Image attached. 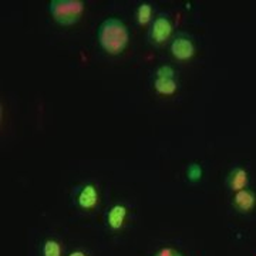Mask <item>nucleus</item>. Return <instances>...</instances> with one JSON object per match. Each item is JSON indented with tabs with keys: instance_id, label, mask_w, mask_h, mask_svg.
Returning <instances> with one entry per match:
<instances>
[{
	"instance_id": "f8f14e48",
	"label": "nucleus",
	"mask_w": 256,
	"mask_h": 256,
	"mask_svg": "<svg viewBox=\"0 0 256 256\" xmlns=\"http://www.w3.org/2000/svg\"><path fill=\"white\" fill-rule=\"evenodd\" d=\"M202 175H204V170H202L201 164L192 162V164L188 165V168H186V178H188L191 182H198V181H201Z\"/></svg>"
},
{
	"instance_id": "7ed1b4c3",
	"label": "nucleus",
	"mask_w": 256,
	"mask_h": 256,
	"mask_svg": "<svg viewBox=\"0 0 256 256\" xmlns=\"http://www.w3.org/2000/svg\"><path fill=\"white\" fill-rule=\"evenodd\" d=\"M172 34V23L170 18L164 14V13H160L151 28H150V32H148V38L152 44H162L165 43L170 37Z\"/></svg>"
},
{
	"instance_id": "20e7f679",
	"label": "nucleus",
	"mask_w": 256,
	"mask_h": 256,
	"mask_svg": "<svg viewBox=\"0 0 256 256\" xmlns=\"http://www.w3.org/2000/svg\"><path fill=\"white\" fill-rule=\"evenodd\" d=\"M171 54L180 62L190 60L195 54V44L192 38L186 34H176L171 43Z\"/></svg>"
},
{
	"instance_id": "423d86ee",
	"label": "nucleus",
	"mask_w": 256,
	"mask_h": 256,
	"mask_svg": "<svg viewBox=\"0 0 256 256\" xmlns=\"http://www.w3.org/2000/svg\"><path fill=\"white\" fill-rule=\"evenodd\" d=\"M232 205L239 214H250L256 206V194L249 188L240 190L234 195Z\"/></svg>"
},
{
	"instance_id": "ddd939ff",
	"label": "nucleus",
	"mask_w": 256,
	"mask_h": 256,
	"mask_svg": "<svg viewBox=\"0 0 256 256\" xmlns=\"http://www.w3.org/2000/svg\"><path fill=\"white\" fill-rule=\"evenodd\" d=\"M156 76L161 77V78H174L175 72L171 66H161V67L156 68Z\"/></svg>"
},
{
	"instance_id": "9d476101",
	"label": "nucleus",
	"mask_w": 256,
	"mask_h": 256,
	"mask_svg": "<svg viewBox=\"0 0 256 256\" xmlns=\"http://www.w3.org/2000/svg\"><path fill=\"white\" fill-rule=\"evenodd\" d=\"M137 22L138 24L141 26H146L151 22V18H152V8L150 3H141L137 8Z\"/></svg>"
},
{
	"instance_id": "f03ea898",
	"label": "nucleus",
	"mask_w": 256,
	"mask_h": 256,
	"mask_svg": "<svg viewBox=\"0 0 256 256\" xmlns=\"http://www.w3.org/2000/svg\"><path fill=\"white\" fill-rule=\"evenodd\" d=\"M48 12L56 22L62 26H72L77 23L84 12L82 0H52Z\"/></svg>"
},
{
	"instance_id": "39448f33",
	"label": "nucleus",
	"mask_w": 256,
	"mask_h": 256,
	"mask_svg": "<svg viewBox=\"0 0 256 256\" xmlns=\"http://www.w3.org/2000/svg\"><path fill=\"white\" fill-rule=\"evenodd\" d=\"M98 201H100V195L97 186L94 184L82 185L77 195V205L84 210H92L98 205Z\"/></svg>"
},
{
	"instance_id": "f257e3e1",
	"label": "nucleus",
	"mask_w": 256,
	"mask_h": 256,
	"mask_svg": "<svg viewBox=\"0 0 256 256\" xmlns=\"http://www.w3.org/2000/svg\"><path fill=\"white\" fill-rule=\"evenodd\" d=\"M97 38L101 48L108 54H120L127 47L130 34L122 20L116 18H106L98 28Z\"/></svg>"
},
{
	"instance_id": "0eeeda50",
	"label": "nucleus",
	"mask_w": 256,
	"mask_h": 256,
	"mask_svg": "<svg viewBox=\"0 0 256 256\" xmlns=\"http://www.w3.org/2000/svg\"><path fill=\"white\" fill-rule=\"evenodd\" d=\"M249 184V174L246 170H244L242 166H235L229 171L226 176V185L230 191H240L248 188Z\"/></svg>"
},
{
	"instance_id": "6e6552de",
	"label": "nucleus",
	"mask_w": 256,
	"mask_h": 256,
	"mask_svg": "<svg viewBox=\"0 0 256 256\" xmlns=\"http://www.w3.org/2000/svg\"><path fill=\"white\" fill-rule=\"evenodd\" d=\"M128 210L126 205H121V204H117L114 205L108 214H107V225L110 226V229L112 230H118L124 226L126 224V220H127Z\"/></svg>"
},
{
	"instance_id": "4468645a",
	"label": "nucleus",
	"mask_w": 256,
	"mask_h": 256,
	"mask_svg": "<svg viewBox=\"0 0 256 256\" xmlns=\"http://www.w3.org/2000/svg\"><path fill=\"white\" fill-rule=\"evenodd\" d=\"M154 256H184L180 250H176L174 248H162L156 252Z\"/></svg>"
},
{
	"instance_id": "1a4fd4ad",
	"label": "nucleus",
	"mask_w": 256,
	"mask_h": 256,
	"mask_svg": "<svg viewBox=\"0 0 256 256\" xmlns=\"http://www.w3.org/2000/svg\"><path fill=\"white\" fill-rule=\"evenodd\" d=\"M154 88L156 90V92H160L162 96H172L178 88V84L175 82V78L156 77V82H154Z\"/></svg>"
},
{
	"instance_id": "2eb2a0df",
	"label": "nucleus",
	"mask_w": 256,
	"mask_h": 256,
	"mask_svg": "<svg viewBox=\"0 0 256 256\" xmlns=\"http://www.w3.org/2000/svg\"><path fill=\"white\" fill-rule=\"evenodd\" d=\"M68 256H87L82 250H74V252H72Z\"/></svg>"
},
{
	"instance_id": "9b49d317",
	"label": "nucleus",
	"mask_w": 256,
	"mask_h": 256,
	"mask_svg": "<svg viewBox=\"0 0 256 256\" xmlns=\"http://www.w3.org/2000/svg\"><path fill=\"white\" fill-rule=\"evenodd\" d=\"M43 256H62V245L54 239H47L42 248Z\"/></svg>"
}]
</instances>
